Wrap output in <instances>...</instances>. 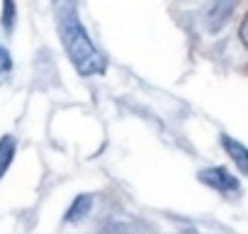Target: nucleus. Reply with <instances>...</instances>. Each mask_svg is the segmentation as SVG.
Returning <instances> with one entry per match:
<instances>
[{"label": "nucleus", "mask_w": 248, "mask_h": 234, "mask_svg": "<svg viewBox=\"0 0 248 234\" xmlns=\"http://www.w3.org/2000/svg\"><path fill=\"white\" fill-rule=\"evenodd\" d=\"M54 17H56V27H59L63 49H66L68 59L73 61L76 71L80 76L105 73L107 61L100 54V49L90 42L88 32L83 30L78 10H76V0H54Z\"/></svg>", "instance_id": "1"}, {"label": "nucleus", "mask_w": 248, "mask_h": 234, "mask_svg": "<svg viewBox=\"0 0 248 234\" xmlns=\"http://www.w3.org/2000/svg\"><path fill=\"white\" fill-rule=\"evenodd\" d=\"M233 8H236V0H214L209 13H207V30L219 32L229 22V17L233 15Z\"/></svg>", "instance_id": "3"}, {"label": "nucleus", "mask_w": 248, "mask_h": 234, "mask_svg": "<svg viewBox=\"0 0 248 234\" xmlns=\"http://www.w3.org/2000/svg\"><path fill=\"white\" fill-rule=\"evenodd\" d=\"M17 22V8H15V0H3V27L5 32H13Z\"/></svg>", "instance_id": "7"}, {"label": "nucleus", "mask_w": 248, "mask_h": 234, "mask_svg": "<svg viewBox=\"0 0 248 234\" xmlns=\"http://www.w3.org/2000/svg\"><path fill=\"white\" fill-rule=\"evenodd\" d=\"M15 149H17V142L13 134H5L3 139H0V178H3L15 159Z\"/></svg>", "instance_id": "5"}, {"label": "nucleus", "mask_w": 248, "mask_h": 234, "mask_svg": "<svg viewBox=\"0 0 248 234\" xmlns=\"http://www.w3.org/2000/svg\"><path fill=\"white\" fill-rule=\"evenodd\" d=\"M197 178H200L204 185L219 190L221 195H229V198H238V195H241L238 181H236L226 168H204V171H200Z\"/></svg>", "instance_id": "2"}, {"label": "nucleus", "mask_w": 248, "mask_h": 234, "mask_svg": "<svg viewBox=\"0 0 248 234\" xmlns=\"http://www.w3.org/2000/svg\"><path fill=\"white\" fill-rule=\"evenodd\" d=\"M13 68V59H10V51L0 44V73H8Z\"/></svg>", "instance_id": "8"}, {"label": "nucleus", "mask_w": 248, "mask_h": 234, "mask_svg": "<svg viewBox=\"0 0 248 234\" xmlns=\"http://www.w3.org/2000/svg\"><path fill=\"white\" fill-rule=\"evenodd\" d=\"M90 207H93V195H78V198L73 200V205L68 207V212H66V222H78V219H83V217L90 212Z\"/></svg>", "instance_id": "6"}, {"label": "nucleus", "mask_w": 248, "mask_h": 234, "mask_svg": "<svg viewBox=\"0 0 248 234\" xmlns=\"http://www.w3.org/2000/svg\"><path fill=\"white\" fill-rule=\"evenodd\" d=\"M238 34H241V42H243L246 49H248V15L243 17V25H241V32H238Z\"/></svg>", "instance_id": "9"}, {"label": "nucleus", "mask_w": 248, "mask_h": 234, "mask_svg": "<svg viewBox=\"0 0 248 234\" xmlns=\"http://www.w3.org/2000/svg\"><path fill=\"white\" fill-rule=\"evenodd\" d=\"M221 147L226 149V154L231 156V161L248 176V149L241 144V142H236L233 137H229V134H224L221 137Z\"/></svg>", "instance_id": "4"}]
</instances>
